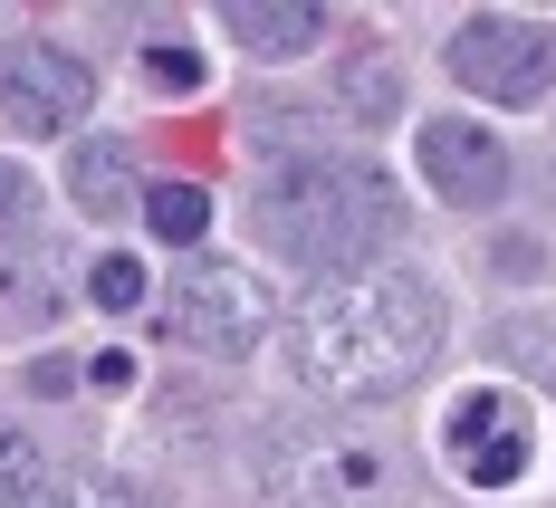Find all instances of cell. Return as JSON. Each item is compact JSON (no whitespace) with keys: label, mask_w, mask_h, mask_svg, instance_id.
Here are the masks:
<instances>
[{"label":"cell","mask_w":556,"mask_h":508,"mask_svg":"<svg viewBox=\"0 0 556 508\" xmlns=\"http://www.w3.org/2000/svg\"><path fill=\"white\" fill-rule=\"evenodd\" d=\"M442 345V288L422 269H355L298 307V374L345 403H393Z\"/></svg>","instance_id":"1"},{"label":"cell","mask_w":556,"mask_h":508,"mask_svg":"<svg viewBox=\"0 0 556 508\" xmlns=\"http://www.w3.org/2000/svg\"><path fill=\"white\" fill-rule=\"evenodd\" d=\"M250 212H260V240L278 259H298L317 279H355L403 221L393 182L375 164H355V154H288V164H269Z\"/></svg>","instance_id":"2"},{"label":"cell","mask_w":556,"mask_h":508,"mask_svg":"<svg viewBox=\"0 0 556 508\" xmlns=\"http://www.w3.org/2000/svg\"><path fill=\"white\" fill-rule=\"evenodd\" d=\"M269 499L278 508H393V460L375 442H336V432H278Z\"/></svg>","instance_id":"3"},{"label":"cell","mask_w":556,"mask_h":508,"mask_svg":"<svg viewBox=\"0 0 556 508\" xmlns=\"http://www.w3.org/2000/svg\"><path fill=\"white\" fill-rule=\"evenodd\" d=\"M39 490H49V470H39V452L0 422V508H39Z\"/></svg>","instance_id":"13"},{"label":"cell","mask_w":556,"mask_h":508,"mask_svg":"<svg viewBox=\"0 0 556 508\" xmlns=\"http://www.w3.org/2000/svg\"><path fill=\"white\" fill-rule=\"evenodd\" d=\"M39 508H144L125 480H106V470H67V480H49L39 490Z\"/></svg>","instance_id":"12"},{"label":"cell","mask_w":556,"mask_h":508,"mask_svg":"<svg viewBox=\"0 0 556 508\" xmlns=\"http://www.w3.org/2000/svg\"><path fill=\"white\" fill-rule=\"evenodd\" d=\"M451 77H460L470 97H490V106H538L556 87V39L528 29V20H508V10L460 20V29H451Z\"/></svg>","instance_id":"5"},{"label":"cell","mask_w":556,"mask_h":508,"mask_svg":"<svg viewBox=\"0 0 556 508\" xmlns=\"http://www.w3.org/2000/svg\"><path fill=\"white\" fill-rule=\"evenodd\" d=\"M67 182H77V202L106 212V221L144 202V182H135V154H125V144H77V173H67Z\"/></svg>","instance_id":"10"},{"label":"cell","mask_w":556,"mask_h":508,"mask_svg":"<svg viewBox=\"0 0 556 508\" xmlns=\"http://www.w3.org/2000/svg\"><path fill=\"white\" fill-rule=\"evenodd\" d=\"M29 221H39V182H29V164H0V240Z\"/></svg>","instance_id":"17"},{"label":"cell","mask_w":556,"mask_h":508,"mask_svg":"<svg viewBox=\"0 0 556 508\" xmlns=\"http://www.w3.org/2000/svg\"><path fill=\"white\" fill-rule=\"evenodd\" d=\"M222 29H230L250 58H298V49H317V39H327V10H307V0H240Z\"/></svg>","instance_id":"9"},{"label":"cell","mask_w":556,"mask_h":508,"mask_svg":"<svg viewBox=\"0 0 556 508\" xmlns=\"http://www.w3.org/2000/svg\"><path fill=\"white\" fill-rule=\"evenodd\" d=\"M413 164H422V182H432L442 202H460V212H490L508 192V154L470 125V115H432V125L413 135Z\"/></svg>","instance_id":"8"},{"label":"cell","mask_w":556,"mask_h":508,"mask_svg":"<svg viewBox=\"0 0 556 508\" xmlns=\"http://www.w3.org/2000/svg\"><path fill=\"white\" fill-rule=\"evenodd\" d=\"M442 452L470 490H508L528 480V452H538V412L508 394V384H470V394L442 412Z\"/></svg>","instance_id":"6"},{"label":"cell","mask_w":556,"mask_h":508,"mask_svg":"<svg viewBox=\"0 0 556 508\" xmlns=\"http://www.w3.org/2000/svg\"><path fill=\"white\" fill-rule=\"evenodd\" d=\"M87 297H97L106 317H125V307H144V269H135V259H97V269H87Z\"/></svg>","instance_id":"14"},{"label":"cell","mask_w":556,"mask_h":508,"mask_svg":"<svg viewBox=\"0 0 556 508\" xmlns=\"http://www.w3.org/2000/svg\"><path fill=\"white\" fill-rule=\"evenodd\" d=\"M345 106L355 115H393V67L384 58H355V67H345Z\"/></svg>","instance_id":"15"},{"label":"cell","mask_w":556,"mask_h":508,"mask_svg":"<svg viewBox=\"0 0 556 508\" xmlns=\"http://www.w3.org/2000/svg\"><path fill=\"white\" fill-rule=\"evenodd\" d=\"M144 87H154V97H192V87H202V58L192 49H144Z\"/></svg>","instance_id":"16"},{"label":"cell","mask_w":556,"mask_h":508,"mask_svg":"<svg viewBox=\"0 0 556 508\" xmlns=\"http://www.w3.org/2000/svg\"><path fill=\"white\" fill-rule=\"evenodd\" d=\"M164 327L182 345H202V355H250V345L269 336V288L260 269H230V259H192L164 297Z\"/></svg>","instance_id":"4"},{"label":"cell","mask_w":556,"mask_h":508,"mask_svg":"<svg viewBox=\"0 0 556 508\" xmlns=\"http://www.w3.org/2000/svg\"><path fill=\"white\" fill-rule=\"evenodd\" d=\"M87 106H97V67L87 58L49 49V39H10L0 49V115L20 135H67V125H87Z\"/></svg>","instance_id":"7"},{"label":"cell","mask_w":556,"mask_h":508,"mask_svg":"<svg viewBox=\"0 0 556 508\" xmlns=\"http://www.w3.org/2000/svg\"><path fill=\"white\" fill-rule=\"evenodd\" d=\"M144 221H154V240L192 250V240L212 230V192H202V182H154V192H144Z\"/></svg>","instance_id":"11"}]
</instances>
